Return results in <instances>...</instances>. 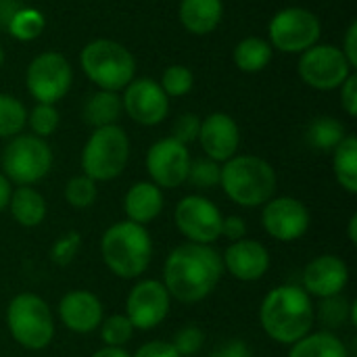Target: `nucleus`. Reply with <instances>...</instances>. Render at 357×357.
<instances>
[{"label": "nucleus", "mask_w": 357, "mask_h": 357, "mask_svg": "<svg viewBox=\"0 0 357 357\" xmlns=\"http://www.w3.org/2000/svg\"><path fill=\"white\" fill-rule=\"evenodd\" d=\"M222 274V255L211 245L184 243L163 264V287L180 303H199L215 291Z\"/></svg>", "instance_id": "obj_1"}, {"label": "nucleus", "mask_w": 357, "mask_h": 357, "mask_svg": "<svg viewBox=\"0 0 357 357\" xmlns=\"http://www.w3.org/2000/svg\"><path fill=\"white\" fill-rule=\"evenodd\" d=\"M312 297L295 284H282L270 291L259 307V322L264 333L280 343L293 345L312 333L314 326Z\"/></svg>", "instance_id": "obj_2"}, {"label": "nucleus", "mask_w": 357, "mask_h": 357, "mask_svg": "<svg viewBox=\"0 0 357 357\" xmlns=\"http://www.w3.org/2000/svg\"><path fill=\"white\" fill-rule=\"evenodd\" d=\"M100 255L105 266L123 280L144 274L153 259V238L149 230L130 220L109 226L100 238Z\"/></svg>", "instance_id": "obj_3"}, {"label": "nucleus", "mask_w": 357, "mask_h": 357, "mask_svg": "<svg viewBox=\"0 0 357 357\" xmlns=\"http://www.w3.org/2000/svg\"><path fill=\"white\" fill-rule=\"evenodd\" d=\"M220 186L226 197L247 209L266 205L278 186L274 167L255 155H234L222 165Z\"/></svg>", "instance_id": "obj_4"}, {"label": "nucleus", "mask_w": 357, "mask_h": 357, "mask_svg": "<svg viewBox=\"0 0 357 357\" xmlns=\"http://www.w3.org/2000/svg\"><path fill=\"white\" fill-rule=\"evenodd\" d=\"M79 65L98 90L119 92L136 77L134 54L123 44L107 38L88 42L79 52Z\"/></svg>", "instance_id": "obj_5"}, {"label": "nucleus", "mask_w": 357, "mask_h": 357, "mask_svg": "<svg viewBox=\"0 0 357 357\" xmlns=\"http://www.w3.org/2000/svg\"><path fill=\"white\" fill-rule=\"evenodd\" d=\"M6 328L17 345L29 351H40L54 339V316L42 297L19 293L6 307Z\"/></svg>", "instance_id": "obj_6"}, {"label": "nucleus", "mask_w": 357, "mask_h": 357, "mask_svg": "<svg viewBox=\"0 0 357 357\" xmlns=\"http://www.w3.org/2000/svg\"><path fill=\"white\" fill-rule=\"evenodd\" d=\"M130 159V138L117 123L96 128L82 149V172L94 182H109L123 174Z\"/></svg>", "instance_id": "obj_7"}, {"label": "nucleus", "mask_w": 357, "mask_h": 357, "mask_svg": "<svg viewBox=\"0 0 357 357\" xmlns=\"http://www.w3.org/2000/svg\"><path fill=\"white\" fill-rule=\"evenodd\" d=\"M2 174L19 186H33L44 180L52 167V149L33 134L15 136L2 151Z\"/></svg>", "instance_id": "obj_8"}, {"label": "nucleus", "mask_w": 357, "mask_h": 357, "mask_svg": "<svg viewBox=\"0 0 357 357\" xmlns=\"http://www.w3.org/2000/svg\"><path fill=\"white\" fill-rule=\"evenodd\" d=\"M320 33V19L303 6H287L278 10L268 25L270 46L287 54H301L316 46Z\"/></svg>", "instance_id": "obj_9"}, {"label": "nucleus", "mask_w": 357, "mask_h": 357, "mask_svg": "<svg viewBox=\"0 0 357 357\" xmlns=\"http://www.w3.org/2000/svg\"><path fill=\"white\" fill-rule=\"evenodd\" d=\"M25 84L36 102L56 105L73 84V69L61 52H42L27 65Z\"/></svg>", "instance_id": "obj_10"}, {"label": "nucleus", "mask_w": 357, "mask_h": 357, "mask_svg": "<svg viewBox=\"0 0 357 357\" xmlns=\"http://www.w3.org/2000/svg\"><path fill=\"white\" fill-rule=\"evenodd\" d=\"M299 77L314 90H337L354 73L345 54L335 44H316L301 52Z\"/></svg>", "instance_id": "obj_11"}, {"label": "nucleus", "mask_w": 357, "mask_h": 357, "mask_svg": "<svg viewBox=\"0 0 357 357\" xmlns=\"http://www.w3.org/2000/svg\"><path fill=\"white\" fill-rule=\"evenodd\" d=\"M174 222L188 243L213 245L222 238L224 215L213 201L201 195L184 197L174 211Z\"/></svg>", "instance_id": "obj_12"}, {"label": "nucleus", "mask_w": 357, "mask_h": 357, "mask_svg": "<svg viewBox=\"0 0 357 357\" xmlns=\"http://www.w3.org/2000/svg\"><path fill=\"white\" fill-rule=\"evenodd\" d=\"M172 297L163 282L146 278L132 287L126 299V316L134 331H153L169 314Z\"/></svg>", "instance_id": "obj_13"}, {"label": "nucleus", "mask_w": 357, "mask_h": 357, "mask_svg": "<svg viewBox=\"0 0 357 357\" xmlns=\"http://www.w3.org/2000/svg\"><path fill=\"white\" fill-rule=\"evenodd\" d=\"M190 167L188 146L180 144L172 136L151 144L146 153V172L151 182L159 188H178L186 182Z\"/></svg>", "instance_id": "obj_14"}, {"label": "nucleus", "mask_w": 357, "mask_h": 357, "mask_svg": "<svg viewBox=\"0 0 357 357\" xmlns=\"http://www.w3.org/2000/svg\"><path fill=\"white\" fill-rule=\"evenodd\" d=\"M121 107L128 117L140 126L153 128L161 123L169 113V98L161 86L151 77H134L123 88Z\"/></svg>", "instance_id": "obj_15"}, {"label": "nucleus", "mask_w": 357, "mask_h": 357, "mask_svg": "<svg viewBox=\"0 0 357 357\" xmlns=\"http://www.w3.org/2000/svg\"><path fill=\"white\" fill-rule=\"evenodd\" d=\"M264 230L280 241L293 243L299 241L310 228V211L303 201L293 197H272L261 211Z\"/></svg>", "instance_id": "obj_16"}, {"label": "nucleus", "mask_w": 357, "mask_h": 357, "mask_svg": "<svg viewBox=\"0 0 357 357\" xmlns=\"http://www.w3.org/2000/svg\"><path fill=\"white\" fill-rule=\"evenodd\" d=\"M197 140L201 142V149L209 159H213L218 163H226L238 151L241 130H238V123L234 121V117L218 111V113H211L205 119H201V130H199Z\"/></svg>", "instance_id": "obj_17"}, {"label": "nucleus", "mask_w": 357, "mask_h": 357, "mask_svg": "<svg viewBox=\"0 0 357 357\" xmlns=\"http://www.w3.org/2000/svg\"><path fill=\"white\" fill-rule=\"evenodd\" d=\"M222 264L232 278L241 282H255L268 274L270 253L259 241L241 238L228 245V249L222 255Z\"/></svg>", "instance_id": "obj_18"}, {"label": "nucleus", "mask_w": 357, "mask_h": 357, "mask_svg": "<svg viewBox=\"0 0 357 357\" xmlns=\"http://www.w3.org/2000/svg\"><path fill=\"white\" fill-rule=\"evenodd\" d=\"M349 282V268L337 255H320L312 259L303 272V291L310 297H333L341 295Z\"/></svg>", "instance_id": "obj_19"}, {"label": "nucleus", "mask_w": 357, "mask_h": 357, "mask_svg": "<svg viewBox=\"0 0 357 357\" xmlns=\"http://www.w3.org/2000/svg\"><path fill=\"white\" fill-rule=\"evenodd\" d=\"M59 318L67 331L88 335L100 326V322L105 320V310L94 293L77 289L63 295L59 303Z\"/></svg>", "instance_id": "obj_20"}, {"label": "nucleus", "mask_w": 357, "mask_h": 357, "mask_svg": "<svg viewBox=\"0 0 357 357\" xmlns=\"http://www.w3.org/2000/svg\"><path fill=\"white\" fill-rule=\"evenodd\" d=\"M165 199L159 186L153 182H136L128 188L123 197V211L130 222L146 226L155 222L163 211Z\"/></svg>", "instance_id": "obj_21"}, {"label": "nucleus", "mask_w": 357, "mask_h": 357, "mask_svg": "<svg viewBox=\"0 0 357 357\" xmlns=\"http://www.w3.org/2000/svg\"><path fill=\"white\" fill-rule=\"evenodd\" d=\"M224 4L222 0H182L180 23L192 36H207L222 23Z\"/></svg>", "instance_id": "obj_22"}, {"label": "nucleus", "mask_w": 357, "mask_h": 357, "mask_svg": "<svg viewBox=\"0 0 357 357\" xmlns=\"http://www.w3.org/2000/svg\"><path fill=\"white\" fill-rule=\"evenodd\" d=\"M8 209L19 226L36 228L46 218V199L33 186H19L10 195Z\"/></svg>", "instance_id": "obj_23"}, {"label": "nucleus", "mask_w": 357, "mask_h": 357, "mask_svg": "<svg viewBox=\"0 0 357 357\" xmlns=\"http://www.w3.org/2000/svg\"><path fill=\"white\" fill-rule=\"evenodd\" d=\"M121 111H123L121 96L117 92L98 90L92 96H88V100L84 102L82 117L88 126H92L96 130L102 126H113L119 119Z\"/></svg>", "instance_id": "obj_24"}, {"label": "nucleus", "mask_w": 357, "mask_h": 357, "mask_svg": "<svg viewBox=\"0 0 357 357\" xmlns=\"http://www.w3.org/2000/svg\"><path fill=\"white\" fill-rule=\"evenodd\" d=\"M289 357H349V354L335 333L320 331L314 335L310 333L301 341L293 343Z\"/></svg>", "instance_id": "obj_25"}, {"label": "nucleus", "mask_w": 357, "mask_h": 357, "mask_svg": "<svg viewBox=\"0 0 357 357\" xmlns=\"http://www.w3.org/2000/svg\"><path fill=\"white\" fill-rule=\"evenodd\" d=\"M272 54H274V48L270 46L268 40L257 38V36H249V38L241 40L234 46L232 59H234V65L241 71L257 73V71H264L270 65Z\"/></svg>", "instance_id": "obj_26"}, {"label": "nucleus", "mask_w": 357, "mask_h": 357, "mask_svg": "<svg viewBox=\"0 0 357 357\" xmlns=\"http://www.w3.org/2000/svg\"><path fill=\"white\" fill-rule=\"evenodd\" d=\"M333 172L337 182L349 195L357 192V138L347 134L333 151Z\"/></svg>", "instance_id": "obj_27"}, {"label": "nucleus", "mask_w": 357, "mask_h": 357, "mask_svg": "<svg viewBox=\"0 0 357 357\" xmlns=\"http://www.w3.org/2000/svg\"><path fill=\"white\" fill-rule=\"evenodd\" d=\"M347 136L345 126L335 117H318L307 128V142L318 151H335L337 144Z\"/></svg>", "instance_id": "obj_28"}, {"label": "nucleus", "mask_w": 357, "mask_h": 357, "mask_svg": "<svg viewBox=\"0 0 357 357\" xmlns=\"http://www.w3.org/2000/svg\"><path fill=\"white\" fill-rule=\"evenodd\" d=\"M27 126V109L13 94L0 92V138H15Z\"/></svg>", "instance_id": "obj_29"}, {"label": "nucleus", "mask_w": 357, "mask_h": 357, "mask_svg": "<svg viewBox=\"0 0 357 357\" xmlns=\"http://www.w3.org/2000/svg\"><path fill=\"white\" fill-rule=\"evenodd\" d=\"M44 25H46L44 15L38 8H33V6H21L13 15L6 31L15 40H19V42H31V40L40 38V33L44 31Z\"/></svg>", "instance_id": "obj_30"}, {"label": "nucleus", "mask_w": 357, "mask_h": 357, "mask_svg": "<svg viewBox=\"0 0 357 357\" xmlns=\"http://www.w3.org/2000/svg\"><path fill=\"white\" fill-rule=\"evenodd\" d=\"M349 310L351 301H347L343 295H333L320 299L318 310H314V318H318L320 324H324L328 331H335L349 322Z\"/></svg>", "instance_id": "obj_31"}, {"label": "nucleus", "mask_w": 357, "mask_h": 357, "mask_svg": "<svg viewBox=\"0 0 357 357\" xmlns=\"http://www.w3.org/2000/svg\"><path fill=\"white\" fill-rule=\"evenodd\" d=\"M100 339L105 347H123L134 337V326L126 314H113L100 322Z\"/></svg>", "instance_id": "obj_32"}, {"label": "nucleus", "mask_w": 357, "mask_h": 357, "mask_svg": "<svg viewBox=\"0 0 357 357\" xmlns=\"http://www.w3.org/2000/svg\"><path fill=\"white\" fill-rule=\"evenodd\" d=\"M98 197V188L96 182L90 180L88 176H73L67 184H65V201L73 207V209H88L94 205Z\"/></svg>", "instance_id": "obj_33"}, {"label": "nucleus", "mask_w": 357, "mask_h": 357, "mask_svg": "<svg viewBox=\"0 0 357 357\" xmlns=\"http://www.w3.org/2000/svg\"><path fill=\"white\" fill-rule=\"evenodd\" d=\"M161 90L167 94V98H180L188 94L195 86V75L188 67L184 65H169L159 82Z\"/></svg>", "instance_id": "obj_34"}, {"label": "nucleus", "mask_w": 357, "mask_h": 357, "mask_svg": "<svg viewBox=\"0 0 357 357\" xmlns=\"http://www.w3.org/2000/svg\"><path fill=\"white\" fill-rule=\"evenodd\" d=\"M59 111L54 105H42L38 102L29 113H27V126L31 128L33 136L38 138H48L56 132L59 128Z\"/></svg>", "instance_id": "obj_35"}, {"label": "nucleus", "mask_w": 357, "mask_h": 357, "mask_svg": "<svg viewBox=\"0 0 357 357\" xmlns=\"http://www.w3.org/2000/svg\"><path fill=\"white\" fill-rule=\"evenodd\" d=\"M220 174H222V165L218 161L209 157H201L190 161L186 182H190L195 188H213L220 186Z\"/></svg>", "instance_id": "obj_36"}, {"label": "nucleus", "mask_w": 357, "mask_h": 357, "mask_svg": "<svg viewBox=\"0 0 357 357\" xmlns=\"http://www.w3.org/2000/svg\"><path fill=\"white\" fill-rule=\"evenodd\" d=\"M79 249H82V234L77 230H69V232L61 234L52 243V247H50V261L54 266H59V268H65V266H69L77 257Z\"/></svg>", "instance_id": "obj_37"}, {"label": "nucleus", "mask_w": 357, "mask_h": 357, "mask_svg": "<svg viewBox=\"0 0 357 357\" xmlns=\"http://www.w3.org/2000/svg\"><path fill=\"white\" fill-rule=\"evenodd\" d=\"M203 343H205V335L195 324H188V326L180 328L178 335L172 341V345L176 347V351L180 354V357H188L199 354L201 347H203Z\"/></svg>", "instance_id": "obj_38"}, {"label": "nucleus", "mask_w": 357, "mask_h": 357, "mask_svg": "<svg viewBox=\"0 0 357 357\" xmlns=\"http://www.w3.org/2000/svg\"><path fill=\"white\" fill-rule=\"evenodd\" d=\"M199 130H201V117L195 113H184L174 121L172 138L178 140L180 144L188 146L190 142H195L199 138Z\"/></svg>", "instance_id": "obj_39"}, {"label": "nucleus", "mask_w": 357, "mask_h": 357, "mask_svg": "<svg viewBox=\"0 0 357 357\" xmlns=\"http://www.w3.org/2000/svg\"><path fill=\"white\" fill-rule=\"evenodd\" d=\"M132 357H180L172 341H149L138 347Z\"/></svg>", "instance_id": "obj_40"}, {"label": "nucleus", "mask_w": 357, "mask_h": 357, "mask_svg": "<svg viewBox=\"0 0 357 357\" xmlns=\"http://www.w3.org/2000/svg\"><path fill=\"white\" fill-rule=\"evenodd\" d=\"M341 107L349 117H357V75L351 73L341 86Z\"/></svg>", "instance_id": "obj_41"}, {"label": "nucleus", "mask_w": 357, "mask_h": 357, "mask_svg": "<svg viewBox=\"0 0 357 357\" xmlns=\"http://www.w3.org/2000/svg\"><path fill=\"white\" fill-rule=\"evenodd\" d=\"M245 234H247V224H245V220L241 215H228V218H224V222H222V236L224 238H228L230 243H234V241L245 238Z\"/></svg>", "instance_id": "obj_42"}, {"label": "nucleus", "mask_w": 357, "mask_h": 357, "mask_svg": "<svg viewBox=\"0 0 357 357\" xmlns=\"http://www.w3.org/2000/svg\"><path fill=\"white\" fill-rule=\"evenodd\" d=\"M341 52L345 54L347 63L351 65V69L357 67V23L351 21L347 31H345V38H343V48Z\"/></svg>", "instance_id": "obj_43"}, {"label": "nucleus", "mask_w": 357, "mask_h": 357, "mask_svg": "<svg viewBox=\"0 0 357 357\" xmlns=\"http://www.w3.org/2000/svg\"><path fill=\"white\" fill-rule=\"evenodd\" d=\"M209 357H253L249 345L241 339H232L228 343H224L222 347H218Z\"/></svg>", "instance_id": "obj_44"}, {"label": "nucleus", "mask_w": 357, "mask_h": 357, "mask_svg": "<svg viewBox=\"0 0 357 357\" xmlns=\"http://www.w3.org/2000/svg\"><path fill=\"white\" fill-rule=\"evenodd\" d=\"M21 8L19 0H0V31H6L13 15Z\"/></svg>", "instance_id": "obj_45"}, {"label": "nucleus", "mask_w": 357, "mask_h": 357, "mask_svg": "<svg viewBox=\"0 0 357 357\" xmlns=\"http://www.w3.org/2000/svg\"><path fill=\"white\" fill-rule=\"evenodd\" d=\"M10 195H13V186H10V182L6 180V176L0 172V213L8 207Z\"/></svg>", "instance_id": "obj_46"}, {"label": "nucleus", "mask_w": 357, "mask_h": 357, "mask_svg": "<svg viewBox=\"0 0 357 357\" xmlns=\"http://www.w3.org/2000/svg\"><path fill=\"white\" fill-rule=\"evenodd\" d=\"M92 357H132L123 347H102Z\"/></svg>", "instance_id": "obj_47"}, {"label": "nucleus", "mask_w": 357, "mask_h": 357, "mask_svg": "<svg viewBox=\"0 0 357 357\" xmlns=\"http://www.w3.org/2000/svg\"><path fill=\"white\" fill-rule=\"evenodd\" d=\"M349 241L351 245H357V215L349 218Z\"/></svg>", "instance_id": "obj_48"}, {"label": "nucleus", "mask_w": 357, "mask_h": 357, "mask_svg": "<svg viewBox=\"0 0 357 357\" xmlns=\"http://www.w3.org/2000/svg\"><path fill=\"white\" fill-rule=\"evenodd\" d=\"M2 65H4V50H2V46H0V69H2Z\"/></svg>", "instance_id": "obj_49"}]
</instances>
